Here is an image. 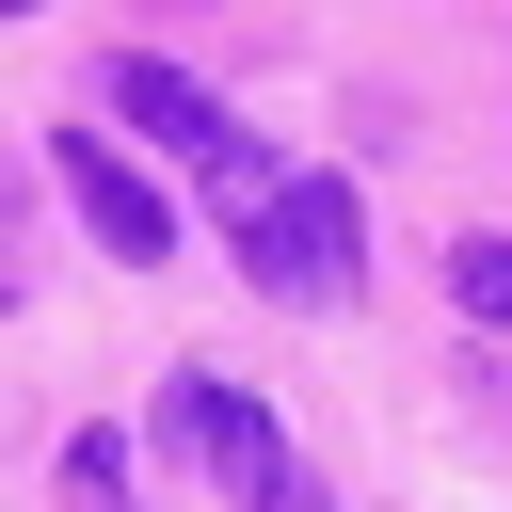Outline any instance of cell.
Returning <instances> with one entry per match:
<instances>
[{"label": "cell", "instance_id": "1", "mask_svg": "<svg viewBox=\"0 0 512 512\" xmlns=\"http://www.w3.org/2000/svg\"><path fill=\"white\" fill-rule=\"evenodd\" d=\"M240 272L288 304H352V192L336 176H240Z\"/></svg>", "mask_w": 512, "mask_h": 512}, {"label": "cell", "instance_id": "2", "mask_svg": "<svg viewBox=\"0 0 512 512\" xmlns=\"http://www.w3.org/2000/svg\"><path fill=\"white\" fill-rule=\"evenodd\" d=\"M64 192H80V224H96L128 272H144V256H176V208H160V176H144V160H112L96 128H64Z\"/></svg>", "mask_w": 512, "mask_h": 512}, {"label": "cell", "instance_id": "3", "mask_svg": "<svg viewBox=\"0 0 512 512\" xmlns=\"http://www.w3.org/2000/svg\"><path fill=\"white\" fill-rule=\"evenodd\" d=\"M176 416H192V448L224 464V496H256V512L288 496V432H272V416L240 400V384H176Z\"/></svg>", "mask_w": 512, "mask_h": 512}, {"label": "cell", "instance_id": "4", "mask_svg": "<svg viewBox=\"0 0 512 512\" xmlns=\"http://www.w3.org/2000/svg\"><path fill=\"white\" fill-rule=\"evenodd\" d=\"M112 112H128V128H160L176 160H224V176H240V128L208 112V80H176V64H112Z\"/></svg>", "mask_w": 512, "mask_h": 512}, {"label": "cell", "instance_id": "5", "mask_svg": "<svg viewBox=\"0 0 512 512\" xmlns=\"http://www.w3.org/2000/svg\"><path fill=\"white\" fill-rule=\"evenodd\" d=\"M448 288H464L480 320H512V240H464V256H448Z\"/></svg>", "mask_w": 512, "mask_h": 512}, {"label": "cell", "instance_id": "6", "mask_svg": "<svg viewBox=\"0 0 512 512\" xmlns=\"http://www.w3.org/2000/svg\"><path fill=\"white\" fill-rule=\"evenodd\" d=\"M0 304H16V208H0Z\"/></svg>", "mask_w": 512, "mask_h": 512}, {"label": "cell", "instance_id": "7", "mask_svg": "<svg viewBox=\"0 0 512 512\" xmlns=\"http://www.w3.org/2000/svg\"><path fill=\"white\" fill-rule=\"evenodd\" d=\"M0 16H16V0H0Z\"/></svg>", "mask_w": 512, "mask_h": 512}, {"label": "cell", "instance_id": "8", "mask_svg": "<svg viewBox=\"0 0 512 512\" xmlns=\"http://www.w3.org/2000/svg\"><path fill=\"white\" fill-rule=\"evenodd\" d=\"M272 512H288V496H272Z\"/></svg>", "mask_w": 512, "mask_h": 512}]
</instances>
